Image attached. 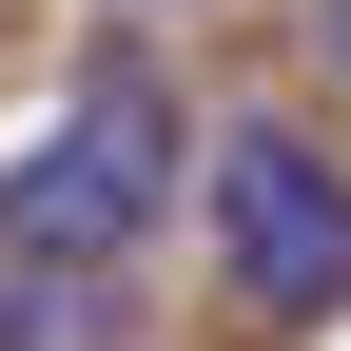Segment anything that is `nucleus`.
<instances>
[{
    "mask_svg": "<svg viewBox=\"0 0 351 351\" xmlns=\"http://www.w3.org/2000/svg\"><path fill=\"white\" fill-rule=\"evenodd\" d=\"M156 215H176V98H156V78H78V98L0 156V254H78V274H117Z\"/></svg>",
    "mask_w": 351,
    "mask_h": 351,
    "instance_id": "nucleus-1",
    "label": "nucleus"
},
{
    "mask_svg": "<svg viewBox=\"0 0 351 351\" xmlns=\"http://www.w3.org/2000/svg\"><path fill=\"white\" fill-rule=\"evenodd\" d=\"M215 254H234L254 313H332V293H351V176L293 137V117L215 137Z\"/></svg>",
    "mask_w": 351,
    "mask_h": 351,
    "instance_id": "nucleus-2",
    "label": "nucleus"
}]
</instances>
